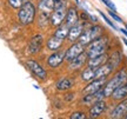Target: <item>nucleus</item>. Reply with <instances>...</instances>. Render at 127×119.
<instances>
[{"label": "nucleus", "mask_w": 127, "mask_h": 119, "mask_svg": "<svg viewBox=\"0 0 127 119\" xmlns=\"http://www.w3.org/2000/svg\"><path fill=\"white\" fill-rule=\"evenodd\" d=\"M79 78L84 82L91 81V80H93L95 78V70L92 69V67H88V66H85L79 72Z\"/></svg>", "instance_id": "412c9836"}, {"label": "nucleus", "mask_w": 127, "mask_h": 119, "mask_svg": "<svg viewBox=\"0 0 127 119\" xmlns=\"http://www.w3.org/2000/svg\"><path fill=\"white\" fill-rule=\"evenodd\" d=\"M85 27H86V26H85L81 21H79L78 24H75V25L71 26V27H69V30H68V34H67L66 40H67L69 44L78 41L79 37H80V36H81V33L84 32Z\"/></svg>", "instance_id": "f8f14e48"}, {"label": "nucleus", "mask_w": 127, "mask_h": 119, "mask_svg": "<svg viewBox=\"0 0 127 119\" xmlns=\"http://www.w3.org/2000/svg\"><path fill=\"white\" fill-rule=\"evenodd\" d=\"M123 41H124V44L127 46V38H123Z\"/></svg>", "instance_id": "473e14b6"}, {"label": "nucleus", "mask_w": 127, "mask_h": 119, "mask_svg": "<svg viewBox=\"0 0 127 119\" xmlns=\"http://www.w3.org/2000/svg\"><path fill=\"white\" fill-rule=\"evenodd\" d=\"M8 1V5L14 9H19L20 8V6L23 5L24 0H7Z\"/></svg>", "instance_id": "bb28decb"}, {"label": "nucleus", "mask_w": 127, "mask_h": 119, "mask_svg": "<svg viewBox=\"0 0 127 119\" xmlns=\"http://www.w3.org/2000/svg\"><path fill=\"white\" fill-rule=\"evenodd\" d=\"M74 79L69 78V77H64L60 78L58 81L55 82V88L59 92H67L69 90H72L74 87Z\"/></svg>", "instance_id": "dca6fc26"}, {"label": "nucleus", "mask_w": 127, "mask_h": 119, "mask_svg": "<svg viewBox=\"0 0 127 119\" xmlns=\"http://www.w3.org/2000/svg\"><path fill=\"white\" fill-rule=\"evenodd\" d=\"M85 50H86V46L80 44L79 41L72 42V44L65 50V61H69V60L74 59L75 57H78V55L80 54V53H82Z\"/></svg>", "instance_id": "0eeeda50"}, {"label": "nucleus", "mask_w": 127, "mask_h": 119, "mask_svg": "<svg viewBox=\"0 0 127 119\" xmlns=\"http://www.w3.org/2000/svg\"><path fill=\"white\" fill-rule=\"evenodd\" d=\"M38 9L40 13L51 14V12L54 9V0H39Z\"/></svg>", "instance_id": "aec40b11"}, {"label": "nucleus", "mask_w": 127, "mask_h": 119, "mask_svg": "<svg viewBox=\"0 0 127 119\" xmlns=\"http://www.w3.org/2000/svg\"><path fill=\"white\" fill-rule=\"evenodd\" d=\"M38 25L40 28H45L50 25V14L40 13L39 15V20H38Z\"/></svg>", "instance_id": "393cba45"}, {"label": "nucleus", "mask_w": 127, "mask_h": 119, "mask_svg": "<svg viewBox=\"0 0 127 119\" xmlns=\"http://www.w3.org/2000/svg\"><path fill=\"white\" fill-rule=\"evenodd\" d=\"M108 78H94L93 80L88 81L86 86L81 90V94H87V93H95L96 91L101 90L104 87L105 82Z\"/></svg>", "instance_id": "9d476101"}, {"label": "nucleus", "mask_w": 127, "mask_h": 119, "mask_svg": "<svg viewBox=\"0 0 127 119\" xmlns=\"http://www.w3.org/2000/svg\"><path fill=\"white\" fill-rule=\"evenodd\" d=\"M119 31H120L121 33H124V36L127 38V30L126 28H119Z\"/></svg>", "instance_id": "2f4dec72"}, {"label": "nucleus", "mask_w": 127, "mask_h": 119, "mask_svg": "<svg viewBox=\"0 0 127 119\" xmlns=\"http://www.w3.org/2000/svg\"><path fill=\"white\" fill-rule=\"evenodd\" d=\"M108 60V53H102V54L95 55V57H92V58H88L87 60L86 66L88 67H92V69H98L99 66H101L102 64H105L106 61Z\"/></svg>", "instance_id": "f3484780"}, {"label": "nucleus", "mask_w": 127, "mask_h": 119, "mask_svg": "<svg viewBox=\"0 0 127 119\" xmlns=\"http://www.w3.org/2000/svg\"><path fill=\"white\" fill-rule=\"evenodd\" d=\"M108 45H109V38L106 33H104L100 37L95 38L93 41H91L86 46L85 51H86L88 58H92V57H95V55L106 53L107 48H108Z\"/></svg>", "instance_id": "f03ea898"}, {"label": "nucleus", "mask_w": 127, "mask_h": 119, "mask_svg": "<svg viewBox=\"0 0 127 119\" xmlns=\"http://www.w3.org/2000/svg\"><path fill=\"white\" fill-rule=\"evenodd\" d=\"M115 71L117 69L114 67V65L107 60L105 64L95 69V78H109Z\"/></svg>", "instance_id": "9b49d317"}, {"label": "nucleus", "mask_w": 127, "mask_h": 119, "mask_svg": "<svg viewBox=\"0 0 127 119\" xmlns=\"http://www.w3.org/2000/svg\"><path fill=\"white\" fill-rule=\"evenodd\" d=\"M105 33V28L101 26V25H99V24H91L90 26H87V27H85V30H84V32L81 33V36L79 37V39H78V41L80 42V44H82V45L87 46L91 41H93L95 39V38L100 37L101 34H104Z\"/></svg>", "instance_id": "20e7f679"}, {"label": "nucleus", "mask_w": 127, "mask_h": 119, "mask_svg": "<svg viewBox=\"0 0 127 119\" xmlns=\"http://www.w3.org/2000/svg\"><path fill=\"white\" fill-rule=\"evenodd\" d=\"M88 60V55H87L86 51H84L82 53L75 57L74 59L67 61V71L69 73H75V72H80L87 64Z\"/></svg>", "instance_id": "39448f33"}, {"label": "nucleus", "mask_w": 127, "mask_h": 119, "mask_svg": "<svg viewBox=\"0 0 127 119\" xmlns=\"http://www.w3.org/2000/svg\"><path fill=\"white\" fill-rule=\"evenodd\" d=\"M126 113H127V98H125L123 100L118 101V104L114 106V109L109 113V118L113 119L124 118L126 116Z\"/></svg>", "instance_id": "4468645a"}, {"label": "nucleus", "mask_w": 127, "mask_h": 119, "mask_svg": "<svg viewBox=\"0 0 127 119\" xmlns=\"http://www.w3.org/2000/svg\"><path fill=\"white\" fill-rule=\"evenodd\" d=\"M107 106L108 105H107V103H106L105 99L95 101L93 105L90 106V109L87 111V115H88L90 118H99V117H101L106 112Z\"/></svg>", "instance_id": "6e6552de"}, {"label": "nucleus", "mask_w": 127, "mask_h": 119, "mask_svg": "<svg viewBox=\"0 0 127 119\" xmlns=\"http://www.w3.org/2000/svg\"><path fill=\"white\" fill-rule=\"evenodd\" d=\"M127 81V67H121L120 70H118L115 73L108 78L105 82L104 87V93H105V97L106 98H109L112 92L117 88L118 86H120L121 84Z\"/></svg>", "instance_id": "f257e3e1"}, {"label": "nucleus", "mask_w": 127, "mask_h": 119, "mask_svg": "<svg viewBox=\"0 0 127 119\" xmlns=\"http://www.w3.org/2000/svg\"><path fill=\"white\" fill-rule=\"evenodd\" d=\"M87 117H88V116H87V112H85V111H82V110L74 111V112H72L71 116H69L71 119H86Z\"/></svg>", "instance_id": "a878e982"}, {"label": "nucleus", "mask_w": 127, "mask_h": 119, "mask_svg": "<svg viewBox=\"0 0 127 119\" xmlns=\"http://www.w3.org/2000/svg\"><path fill=\"white\" fill-rule=\"evenodd\" d=\"M124 118H126V119H127V113H126V116H125V117H124Z\"/></svg>", "instance_id": "72a5a7b5"}, {"label": "nucleus", "mask_w": 127, "mask_h": 119, "mask_svg": "<svg viewBox=\"0 0 127 119\" xmlns=\"http://www.w3.org/2000/svg\"><path fill=\"white\" fill-rule=\"evenodd\" d=\"M100 1H102V4L106 5V7L111 11H113V12H117V7H115V5L113 4V1H111V0H100Z\"/></svg>", "instance_id": "c85d7f7f"}, {"label": "nucleus", "mask_w": 127, "mask_h": 119, "mask_svg": "<svg viewBox=\"0 0 127 119\" xmlns=\"http://www.w3.org/2000/svg\"><path fill=\"white\" fill-rule=\"evenodd\" d=\"M99 13H100V15L102 17V19H104L105 21H106V24H108V25H109V27H112V28H113V30H118V28H117V26L114 25V23H113V21H112V20H111V19L108 18V17H107V15H106V14H105V13H102L101 11H99Z\"/></svg>", "instance_id": "cd10ccee"}, {"label": "nucleus", "mask_w": 127, "mask_h": 119, "mask_svg": "<svg viewBox=\"0 0 127 119\" xmlns=\"http://www.w3.org/2000/svg\"><path fill=\"white\" fill-rule=\"evenodd\" d=\"M108 14H109V17L113 19V20H115L117 23H123V21H124V20L120 18V17H119L118 14L115 13V12H113V11H111V9L108 11Z\"/></svg>", "instance_id": "c756f323"}, {"label": "nucleus", "mask_w": 127, "mask_h": 119, "mask_svg": "<svg viewBox=\"0 0 127 119\" xmlns=\"http://www.w3.org/2000/svg\"><path fill=\"white\" fill-rule=\"evenodd\" d=\"M68 30H69L68 26H66L65 24H61V25L55 27V31L53 32V36L60 38V39H63V40H66L67 34H68Z\"/></svg>", "instance_id": "b1692460"}, {"label": "nucleus", "mask_w": 127, "mask_h": 119, "mask_svg": "<svg viewBox=\"0 0 127 119\" xmlns=\"http://www.w3.org/2000/svg\"><path fill=\"white\" fill-rule=\"evenodd\" d=\"M125 28H126V30H127V24H126V26H125Z\"/></svg>", "instance_id": "e433bc0d"}, {"label": "nucleus", "mask_w": 127, "mask_h": 119, "mask_svg": "<svg viewBox=\"0 0 127 119\" xmlns=\"http://www.w3.org/2000/svg\"><path fill=\"white\" fill-rule=\"evenodd\" d=\"M64 61H65V50H59L55 51V52H52V54L48 55L47 60H46L47 66L52 70L58 69Z\"/></svg>", "instance_id": "1a4fd4ad"}, {"label": "nucleus", "mask_w": 127, "mask_h": 119, "mask_svg": "<svg viewBox=\"0 0 127 119\" xmlns=\"http://www.w3.org/2000/svg\"><path fill=\"white\" fill-rule=\"evenodd\" d=\"M109 98H111L112 101H115V103H118V101L127 98V81L117 87V88L112 92V94H111Z\"/></svg>", "instance_id": "a211bd4d"}, {"label": "nucleus", "mask_w": 127, "mask_h": 119, "mask_svg": "<svg viewBox=\"0 0 127 119\" xmlns=\"http://www.w3.org/2000/svg\"><path fill=\"white\" fill-rule=\"evenodd\" d=\"M95 101H98L95 93H87V94H82L81 99H80V104L85 107H90L94 104Z\"/></svg>", "instance_id": "4be33fe9"}, {"label": "nucleus", "mask_w": 127, "mask_h": 119, "mask_svg": "<svg viewBox=\"0 0 127 119\" xmlns=\"http://www.w3.org/2000/svg\"><path fill=\"white\" fill-rule=\"evenodd\" d=\"M36 15V7L32 1H24L18 9V19L23 25H30L34 21Z\"/></svg>", "instance_id": "7ed1b4c3"}, {"label": "nucleus", "mask_w": 127, "mask_h": 119, "mask_svg": "<svg viewBox=\"0 0 127 119\" xmlns=\"http://www.w3.org/2000/svg\"><path fill=\"white\" fill-rule=\"evenodd\" d=\"M123 58H124V55L121 54V52H120V51H114L113 53L108 54V61L109 63H112V64L114 65V67H115L117 70H118V67L120 66V64H121Z\"/></svg>", "instance_id": "5701e85b"}, {"label": "nucleus", "mask_w": 127, "mask_h": 119, "mask_svg": "<svg viewBox=\"0 0 127 119\" xmlns=\"http://www.w3.org/2000/svg\"><path fill=\"white\" fill-rule=\"evenodd\" d=\"M24 1H31V0H24Z\"/></svg>", "instance_id": "c9c22d12"}, {"label": "nucleus", "mask_w": 127, "mask_h": 119, "mask_svg": "<svg viewBox=\"0 0 127 119\" xmlns=\"http://www.w3.org/2000/svg\"><path fill=\"white\" fill-rule=\"evenodd\" d=\"M44 36L41 33H38V34H34L33 37L31 38V40L28 42V52L31 54H35L38 52H40V50L42 48V44H44Z\"/></svg>", "instance_id": "ddd939ff"}, {"label": "nucleus", "mask_w": 127, "mask_h": 119, "mask_svg": "<svg viewBox=\"0 0 127 119\" xmlns=\"http://www.w3.org/2000/svg\"><path fill=\"white\" fill-rule=\"evenodd\" d=\"M64 98H65V100H66V101H68V103H69V101H72L73 99L75 98V93H74V92H68V93H66V94H65V97H64Z\"/></svg>", "instance_id": "7c9ffc66"}, {"label": "nucleus", "mask_w": 127, "mask_h": 119, "mask_svg": "<svg viewBox=\"0 0 127 119\" xmlns=\"http://www.w3.org/2000/svg\"><path fill=\"white\" fill-rule=\"evenodd\" d=\"M64 42H65V40H63V39H60V38L55 37V36L52 34V36L47 39V41H46V48L48 51H51V52L59 51V50H61Z\"/></svg>", "instance_id": "6ab92c4d"}, {"label": "nucleus", "mask_w": 127, "mask_h": 119, "mask_svg": "<svg viewBox=\"0 0 127 119\" xmlns=\"http://www.w3.org/2000/svg\"><path fill=\"white\" fill-rule=\"evenodd\" d=\"M26 66L38 79H40V80H46L47 79V71L38 61L33 59H28L26 61Z\"/></svg>", "instance_id": "423d86ee"}, {"label": "nucleus", "mask_w": 127, "mask_h": 119, "mask_svg": "<svg viewBox=\"0 0 127 119\" xmlns=\"http://www.w3.org/2000/svg\"><path fill=\"white\" fill-rule=\"evenodd\" d=\"M79 21L80 20H79V11H78V8L75 6H68L64 24L66 26H68V27H71L73 25L78 24Z\"/></svg>", "instance_id": "2eb2a0df"}, {"label": "nucleus", "mask_w": 127, "mask_h": 119, "mask_svg": "<svg viewBox=\"0 0 127 119\" xmlns=\"http://www.w3.org/2000/svg\"><path fill=\"white\" fill-rule=\"evenodd\" d=\"M74 1H75V2H79V0H74Z\"/></svg>", "instance_id": "f704fd0d"}]
</instances>
